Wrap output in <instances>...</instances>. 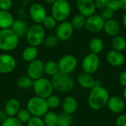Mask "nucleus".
<instances>
[{
  "label": "nucleus",
  "instance_id": "34",
  "mask_svg": "<svg viewBox=\"0 0 126 126\" xmlns=\"http://www.w3.org/2000/svg\"><path fill=\"white\" fill-rule=\"evenodd\" d=\"M59 40L58 39V38L56 37L55 35H49L47 37H45L44 40V45L48 48H53L55 46H57V45L58 44Z\"/></svg>",
  "mask_w": 126,
  "mask_h": 126
},
{
  "label": "nucleus",
  "instance_id": "19",
  "mask_svg": "<svg viewBox=\"0 0 126 126\" xmlns=\"http://www.w3.org/2000/svg\"><path fill=\"white\" fill-rule=\"evenodd\" d=\"M61 106L63 112L68 114L69 115L74 114L78 108V102L77 100L72 96H68L63 99L61 102Z\"/></svg>",
  "mask_w": 126,
  "mask_h": 126
},
{
  "label": "nucleus",
  "instance_id": "1",
  "mask_svg": "<svg viewBox=\"0 0 126 126\" xmlns=\"http://www.w3.org/2000/svg\"><path fill=\"white\" fill-rule=\"evenodd\" d=\"M110 95L103 86H95L90 90L88 97V105L93 111H100L107 105Z\"/></svg>",
  "mask_w": 126,
  "mask_h": 126
},
{
  "label": "nucleus",
  "instance_id": "22",
  "mask_svg": "<svg viewBox=\"0 0 126 126\" xmlns=\"http://www.w3.org/2000/svg\"><path fill=\"white\" fill-rule=\"evenodd\" d=\"M28 28L29 27L27 23L24 20H21V19L14 20V22L11 27L12 30L18 36L19 39L26 36Z\"/></svg>",
  "mask_w": 126,
  "mask_h": 126
},
{
  "label": "nucleus",
  "instance_id": "2",
  "mask_svg": "<svg viewBox=\"0 0 126 126\" xmlns=\"http://www.w3.org/2000/svg\"><path fill=\"white\" fill-rule=\"evenodd\" d=\"M51 82L54 91L60 93L69 92L72 91L75 85V81L71 75L62 74L61 72L52 77Z\"/></svg>",
  "mask_w": 126,
  "mask_h": 126
},
{
  "label": "nucleus",
  "instance_id": "9",
  "mask_svg": "<svg viewBox=\"0 0 126 126\" xmlns=\"http://www.w3.org/2000/svg\"><path fill=\"white\" fill-rule=\"evenodd\" d=\"M59 72L71 75L78 67V59L71 54H66L60 58L58 62Z\"/></svg>",
  "mask_w": 126,
  "mask_h": 126
},
{
  "label": "nucleus",
  "instance_id": "37",
  "mask_svg": "<svg viewBox=\"0 0 126 126\" xmlns=\"http://www.w3.org/2000/svg\"><path fill=\"white\" fill-rule=\"evenodd\" d=\"M114 15V12H113L111 10L109 9L108 7H106L105 9L102 10L101 13H100V16L103 19V20L108 21L110 19H112Z\"/></svg>",
  "mask_w": 126,
  "mask_h": 126
},
{
  "label": "nucleus",
  "instance_id": "5",
  "mask_svg": "<svg viewBox=\"0 0 126 126\" xmlns=\"http://www.w3.org/2000/svg\"><path fill=\"white\" fill-rule=\"evenodd\" d=\"M71 13V6L67 0H56L51 7V16L57 22H65Z\"/></svg>",
  "mask_w": 126,
  "mask_h": 126
},
{
  "label": "nucleus",
  "instance_id": "14",
  "mask_svg": "<svg viewBox=\"0 0 126 126\" xmlns=\"http://www.w3.org/2000/svg\"><path fill=\"white\" fill-rule=\"evenodd\" d=\"M16 67V60L9 53L0 54V74H9L12 73Z\"/></svg>",
  "mask_w": 126,
  "mask_h": 126
},
{
  "label": "nucleus",
  "instance_id": "25",
  "mask_svg": "<svg viewBox=\"0 0 126 126\" xmlns=\"http://www.w3.org/2000/svg\"><path fill=\"white\" fill-rule=\"evenodd\" d=\"M89 48L90 53L98 55L104 49V42L100 38L94 37L90 41L89 44Z\"/></svg>",
  "mask_w": 126,
  "mask_h": 126
},
{
  "label": "nucleus",
  "instance_id": "44",
  "mask_svg": "<svg viewBox=\"0 0 126 126\" xmlns=\"http://www.w3.org/2000/svg\"><path fill=\"white\" fill-rule=\"evenodd\" d=\"M7 115L4 110H0V123H3L7 118Z\"/></svg>",
  "mask_w": 126,
  "mask_h": 126
},
{
  "label": "nucleus",
  "instance_id": "30",
  "mask_svg": "<svg viewBox=\"0 0 126 126\" xmlns=\"http://www.w3.org/2000/svg\"><path fill=\"white\" fill-rule=\"evenodd\" d=\"M86 19V18H85L83 16H82L79 13V14L75 15L72 18L71 24L74 29L79 30V29H81L85 27Z\"/></svg>",
  "mask_w": 126,
  "mask_h": 126
},
{
  "label": "nucleus",
  "instance_id": "18",
  "mask_svg": "<svg viewBox=\"0 0 126 126\" xmlns=\"http://www.w3.org/2000/svg\"><path fill=\"white\" fill-rule=\"evenodd\" d=\"M77 82L81 88L87 90H92L96 86V79L94 78L93 75L84 72L78 76Z\"/></svg>",
  "mask_w": 126,
  "mask_h": 126
},
{
  "label": "nucleus",
  "instance_id": "43",
  "mask_svg": "<svg viewBox=\"0 0 126 126\" xmlns=\"http://www.w3.org/2000/svg\"><path fill=\"white\" fill-rule=\"evenodd\" d=\"M119 82L123 87L126 88V71H123L119 76Z\"/></svg>",
  "mask_w": 126,
  "mask_h": 126
},
{
  "label": "nucleus",
  "instance_id": "10",
  "mask_svg": "<svg viewBox=\"0 0 126 126\" xmlns=\"http://www.w3.org/2000/svg\"><path fill=\"white\" fill-rule=\"evenodd\" d=\"M74 28L71 24V22L65 21L60 22V24L57 26L55 30V36L61 42H66L69 40L73 33Z\"/></svg>",
  "mask_w": 126,
  "mask_h": 126
},
{
  "label": "nucleus",
  "instance_id": "41",
  "mask_svg": "<svg viewBox=\"0 0 126 126\" xmlns=\"http://www.w3.org/2000/svg\"><path fill=\"white\" fill-rule=\"evenodd\" d=\"M96 9L99 10H103L106 7H107L108 3L109 0H94Z\"/></svg>",
  "mask_w": 126,
  "mask_h": 126
},
{
  "label": "nucleus",
  "instance_id": "36",
  "mask_svg": "<svg viewBox=\"0 0 126 126\" xmlns=\"http://www.w3.org/2000/svg\"><path fill=\"white\" fill-rule=\"evenodd\" d=\"M1 126H23V124L16 117H7Z\"/></svg>",
  "mask_w": 126,
  "mask_h": 126
},
{
  "label": "nucleus",
  "instance_id": "21",
  "mask_svg": "<svg viewBox=\"0 0 126 126\" xmlns=\"http://www.w3.org/2000/svg\"><path fill=\"white\" fill-rule=\"evenodd\" d=\"M21 109V104L20 102L15 98L10 99L4 105V111L7 115L8 117H16Z\"/></svg>",
  "mask_w": 126,
  "mask_h": 126
},
{
  "label": "nucleus",
  "instance_id": "23",
  "mask_svg": "<svg viewBox=\"0 0 126 126\" xmlns=\"http://www.w3.org/2000/svg\"><path fill=\"white\" fill-rule=\"evenodd\" d=\"M14 22V18L10 11L0 10V30L11 28Z\"/></svg>",
  "mask_w": 126,
  "mask_h": 126
},
{
  "label": "nucleus",
  "instance_id": "11",
  "mask_svg": "<svg viewBox=\"0 0 126 126\" xmlns=\"http://www.w3.org/2000/svg\"><path fill=\"white\" fill-rule=\"evenodd\" d=\"M44 63L38 59L30 62L27 68V76L33 81L43 77L44 74Z\"/></svg>",
  "mask_w": 126,
  "mask_h": 126
},
{
  "label": "nucleus",
  "instance_id": "17",
  "mask_svg": "<svg viewBox=\"0 0 126 126\" xmlns=\"http://www.w3.org/2000/svg\"><path fill=\"white\" fill-rule=\"evenodd\" d=\"M109 110L114 114H121L126 108V102L123 97L115 95L109 97L107 105Z\"/></svg>",
  "mask_w": 126,
  "mask_h": 126
},
{
  "label": "nucleus",
  "instance_id": "48",
  "mask_svg": "<svg viewBox=\"0 0 126 126\" xmlns=\"http://www.w3.org/2000/svg\"><path fill=\"white\" fill-rule=\"evenodd\" d=\"M56 0H44V1L47 4H52Z\"/></svg>",
  "mask_w": 126,
  "mask_h": 126
},
{
  "label": "nucleus",
  "instance_id": "27",
  "mask_svg": "<svg viewBox=\"0 0 126 126\" xmlns=\"http://www.w3.org/2000/svg\"><path fill=\"white\" fill-rule=\"evenodd\" d=\"M44 74L47 76H49L51 77L54 76L58 73H59L58 62H55L52 60L47 61L44 64Z\"/></svg>",
  "mask_w": 126,
  "mask_h": 126
},
{
  "label": "nucleus",
  "instance_id": "6",
  "mask_svg": "<svg viewBox=\"0 0 126 126\" xmlns=\"http://www.w3.org/2000/svg\"><path fill=\"white\" fill-rule=\"evenodd\" d=\"M26 40L30 46L38 48L45 39V30L41 25H33L28 28L26 34Z\"/></svg>",
  "mask_w": 126,
  "mask_h": 126
},
{
  "label": "nucleus",
  "instance_id": "28",
  "mask_svg": "<svg viewBox=\"0 0 126 126\" xmlns=\"http://www.w3.org/2000/svg\"><path fill=\"white\" fill-rule=\"evenodd\" d=\"M43 121L46 126H58V114L52 111H49L44 117Z\"/></svg>",
  "mask_w": 126,
  "mask_h": 126
},
{
  "label": "nucleus",
  "instance_id": "24",
  "mask_svg": "<svg viewBox=\"0 0 126 126\" xmlns=\"http://www.w3.org/2000/svg\"><path fill=\"white\" fill-rule=\"evenodd\" d=\"M38 55V48L33 46H30V45L27 47L22 52L23 59L28 63L37 59Z\"/></svg>",
  "mask_w": 126,
  "mask_h": 126
},
{
  "label": "nucleus",
  "instance_id": "16",
  "mask_svg": "<svg viewBox=\"0 0 126 126\" xmlns=\"http://www.w3.org/2000/svg\"><path fill=\"white\" fill-rule=\"evenodd\" d=\"M106 62L109 65L114 68H120L126 62V56L123 52L111 50L106 56Z\"/></svg>",
  "mask_w": 126,
  "mask_h": 126
},
{
  "label": "nucleus",
  "instance_id": "39",
  "mask_svg": "<svg viewBox=\"0 0 126 126\" xmlns=\"http://www.w3.org/2000/svg\"><path fill=\"white\" fill-rule=\"evenodd\" d=\"M13 7L12 0H0V10L10 11Z\"/></svg>",
  "mask_w": 126,
  "mask_h": 126
},
{
  "label": "nucleus",
  "instance_id": "3",
  "mask_svg": "<svg viewBox=\"0 0 126 126\" xmlns=\"http://www.w3.org/2000/svg\"><path fill=\"white\" fill-rule=\"evenodd\" d=\"M19 38L11 28L0 30V50L4 52L14 50L18 45Z\"/></svg>",
  "mask_w": 126,
  "mask_h": 126
},
{
  "label": "nucleus",
  "instance_id": "40",
  "mask_svg": "<svg viewBox=\"0 0 126 126\" xmlns=\"http://www.w3.org/2000/svg\"><path fill=\"white\" fill-rule=\"evenodd\" d=\"M107 7L111 10L113 12H117L120 9V4L119 0H109Z\"/></svg>",
  "mask_w": 126,
  "mask_h": 126
},
{
  "label": "nucleus",
  "instance_id": "15",
  "mask_svg": "<svg viewBox=\"0 0 126 126\" xmlns=\"http://www.w3.org/2000/svg\"><path fill=\"white\" fill-rule=\"evenodd\" d=\"M76 5L79 13L85 18H88L94 15L96 11L94 0H77Z\"/></svg>",
  "mask_w": 126,
  "mask_h": 126
},
{
  "label": "nucleus",
  "instance_id": "32",
  "mask_svg": "<svg viewBox=\"0 0 126 126\" xmlns=\"http://www.w3.org/2000/svg\"><path fill=\"white\" fill-rule=\"evenodd\" d=\"M72 115H69L64 112H61L59 114H58V126L72 125Z\"/></svg>",
  "mask_w": 126,
  "mask_h": 126
},
{
  "label": "nucleus",
  "instance_id": "20",
  "mask_svg": "<svg viewBox=\"0 0 126 126\" xmlns=\"http://www.w3.org/2000/svg\"><path fill=\"white\" fill-rule=\"evenodd\" d=\"M103 30L107 36L114 37L119 35L120 32V25L117 20L112 19L105 22Z\"/></svg>",
  "mask_w": 126,
  "mask_h": 126
},
{
  "label": "nucleus",
  "instance_id": "35",
  "mask_svg": "<svg viewBox=\"0 0 126 126\" xmlns=\"http://www.w3.org/2000/svg\"><path fill=\"white\" fill-rule=\"evenodd\" d=\"M42 24L44 27H46L49 30H52L57 26V21L52 16H47Z\"/></svg>",
  "mask_w": 126,
  "mask_h": 126
},
{
  "label": "nucleus",
  "instance_id": "12",
  "mask_svg": "<svg viewBox=\"0 0 126 126\" xmlns=\"http://www.w3.org/2000/svg\"><path fill=\"white\" fill-rule=\"evenodd\" d=\"M104 24H105V21L100 16V15L94 14L86 18L85 27L89 32L92 33H96L103 30Z\"/></svg>",
  "mask_w": 126,
  "mask_h": 126
},
{
  "label": "nucleus",
  "instance_id": "29",
  "mask_svg": "<svg viewBox=\"0 0 126 126\" xmlns=\"http://www.w3.org/2000/svg\"><path fill=\"white\" fill-rule=\"evenodd\" d=\"M17 86L22 89V90H27L30 88H32L33 85V80L31 79L29 76L27 75L21 76L16 82Z\"/></svg>",
  "mask_w": 126,
  "mask_h": 126
},
{
  "label": "nucleus",
  "instance_id": "26",
  "mask_svg": "<svg viewBox=\"0 0 126 126\" xmlns=\"http://www.w3.org/2000/svg\"><path fill=\"white\" fill-rule=\"evenodd\" d=\"M111 47L113 50L123 52L126 49V39L120 35L113 37L111 40Z\"/></svg>",
  "mask_w": 126,
  "mask_h": 126
},
{
  "label": "nucleus",
  "instance_id": "38",
  "mask_svg": "<svg viewBox=\"0 0 126 126\" xmlns=\"http://www.w3.org/2000/svg\"><path fill=\"white\" fill-rule=\"evenodd\" d=\"M27 126H46L43 119L41 117H32L30 121L27 123Z\"/></svg>",
  "mask_w": 126,
  "mask_h": 126
},
{
  "label": "nucleus",
  "instance_id": "31",
  "mask_svg": "<svg viewBox=\"0 0 126 126\" xmlns=\"http://www.w3.org/2000/svg\"><path fill=\"white\" fill-rule=\"evenodd\" d=\"M16 117L22 123H27L32 118V115L30 114V113L29 112V111L27 108H21L19 110V111L18 112L17 115L16 116Z\"/></svg>",
  "mask_w": 126,
  "mask_h": 126
},
{
  "label": "nucleus",
  "instance_id": "47",
  "mask_svg": "<svg viewBox=\"0 0 126 126\" xmlns=\"http://www.w3.org/2000/svg\"><path fill=\"white\" fill-rule=\"evenodd\" d=\"M123 98L125 101L126 104V88H124L123 91Z\"/></svg>",
  "mask_w": 126,
  "mask_h": 126
},
{
  "label": "nucleus",
  "instance_id": "49",
  "mask_svg": "<svg viewBox=\"0 0 126 126\" xmlns=\"http://www.w3.org/2000/svg\"><path fill=\"white\" fill-rule=\"evenodd\" d=\"M72 126V125H66V126Z\"/></svg>",
  "mask_w": 126,
  "mask_h": 126
},
{
  "label": "nucleus",
  "instance_id": "8",
  "mask_svg": "<svg viewBox=\"0 0 126 126\" xmlns=\"http://www.w3.org/2000/svg\"><path fill=\"white\" fill-rule=\"evenodd\" d=\"M100 60L98 55L89 53L86 54L81 62V68L84 73L93 75L100 68Z\"/></svg>",
  "mask_w": 126,
  "mask_h": 126
},
{
  "label": "nucleus",
  "instance_id": "42",
  "mask_svg": "<svg viewBox=\"0 0 126 126\" xmlns=\"http://www.w3.org/2000/svg\"><path fill=\"white\" fill-rule=\"evenodd\" d=\"M117 126H126V114H120L116 120Z\"/></svg>",
  "mask_w": 126,
  "mask_h": 126
},
{
  "label": "nucleus",
  "instance_id": "45",
  "mask_svg": "<svg viewBox=\"0 0 126 126\" xmlns=\"http://www.w3.org/2000/svg\"><path fill=\"white\" fill-rule=\"evenodd\" d=\"M120 4V9L126 12V0H119Z\"/></svg>",
  "mask_w": 126,
  "mask_h": 126
},
{
  "label": "nucleus",
  "instance_id": "7",
  "mask_svg": "<svg viewBox=\"0 0 126 126\" xmlns=\"http://www.w3.org/2000/svg\"><path fill=\"white\" fill-rule=\"evenodd\" d=\"M32 89L37 97L45 100L52 95L54 91L51 80L44 77L33 81Z\"/></svg>",
  "mask_w": 126,
  "mask_h": 126
},
{
  "label": "nucleus",
  "instance_id": "33",
  "mask_svg": "<svg viewBox=\"0 0 126 126\" xmlns=\"http://www.w3.org/2000/svg\"><path fill=\"white\" fill-rule=\"evenodd\" d=\"M47 103L49 109H56L61 105V100L57 95H51L47 100Z\"/></svg>",
  "mask_w": 126,
  "mask_h": 126
},
{
  "label": "nucleus",
  "instance_id": "50",
  "mask_svg": "<svg viewBox=\"0 0 126 126\" xmlns=\"http://www.w3.org/2000/svg\"><path fill=\"white\" fill-rule=\"evenodd\" d=\"M125 51H126V50H125Z\"/></svg>",
  "mask_w": 126,
  "mask_h": 126
},
{
  "label": "nucleus",
  "instance_id": "13",
  "mask_svg": "<svg viewBox=\"0 0 126 126\" xmlns=\"http://www.w3.org/2000/svg\"><path fill=\"white\" fill-rule=\"evenodd\" d=\"M30 16L32 21L36 25L43 23L45 18L47 16L45 7L40 3H34L30 7Z\"/></svg>",
  "mask_w": 126,
  "mask_h": 126
},
{
  "label": "nucleus",
  "instance_id": "4",
  "mask_svg": "<svg viewBox=\"0 0 126 126\" xmlns=\"http://www.w3.org/2000/svg\"><path fill=\"white\" fill-rule=\"evenodd\" d=\"M26 108L29 111L32 117L41 118L49 111L47 100L37 96L31 97L27 101Z\"/></svg>",
  "mask_w": 126,
  "mask_h": 126
},
{
  "label": "nucleus",
  "instance_id": "46",
  "mask_svg": "<svg viewBox=\"0 0 126 126\" xmlns=\"http://www.w3.org/2000/svg\"><path fill=\"white\" fill-rule=\"evenodd\" d=\"M122 21H123V26L126 28V12H125V13L123 14Z\"/></svg>",
  "mask_w": 126,
  "mask_h": 126
}]
</instances>
